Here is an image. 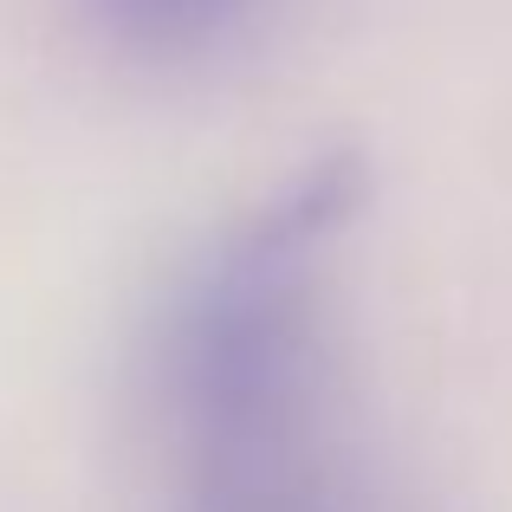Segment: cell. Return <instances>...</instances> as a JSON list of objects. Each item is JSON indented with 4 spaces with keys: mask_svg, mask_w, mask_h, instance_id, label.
<instances>
[{
    "mask_svg": "<svg viewBox=\"0 0 512 512\" xmlns=\"http://www.w3.org/2000/svg\"><path fill=\"white\" fill-rule=\"evenodd\" d=\"M98 33L117 52H137L156 65H195L234 46L266 0H85Z\"/></svg>",
    "mask_w": 512,
    "mask_h": 512,
    "instance_id": "cell-1",
    "label": "cell"
}]
</instances>
